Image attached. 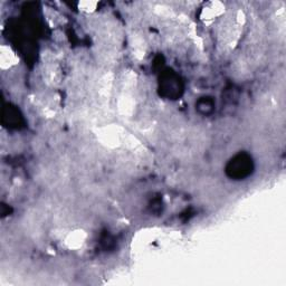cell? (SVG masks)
I'll return each mask as SVG.
<instances>
[{
	"label": "cell",
	"mask_w": 286,
	"mask_h": 286,
	"mask_svg": "<svg viewBox=\"0 0 286 286\" xmlns=\"http://www.w3.org/2000/svg\"><path fill=\"white\" fill-rule=\"evenodd\" d=\"M87 238V234L84 230L77 229L74 231H70L69 234L65 237V245L69 249H79L84 245Z\"/></svg>",
	"instance_id": "7a4b0ae2"
},
{
	"label": "cell",
	"mask_w": 286,
	"mask_h": 286,
	"mask_svg": "<svg viewBox=\"0 0 286 286\" xmlns=\"http://www.w3.org/2000/svg\"><path fill=\"white\" fill-rule=\"evenodd\" d=\"M225 13V6L219 2H212L206 5L200 13V19L205 23L212 22L217 17Z\"/></svg>",
	"instance_id": "6da1fadb"
},
{
	"label": "cell",
	"mask_w": 286,
	"mask_h": 286,
	"mask_svg": "<svg viewBox=\"0 0 286 286\" xmlns=\"http://www.w3.org/2000/svg\"><path fill=\"white\" fill-rule=\"evenodd\" d=\"M99 4L97 2H81L79 4L80 10L84 11V13H93L97 10Z\"/></svg>",
	"instance_id": "277c9868"
},
{
	"label": "cell",
	"mask_w": 286,
	"mask_h": 286,
	"mask_svg": "<svg viewBox=\"0 0 286 286\" xmlns=\"http://www.w3.org/2000/svg\"><path fill=\"white\" fill-rule=\"evenodd\" d=\"M18 59L16 54L11 51L10 47L3 46L2 52H0V65H2L3 69H7L11 66H15L18 64Z\"/></svg>",
	"instance_id": "3957f363"
}]
</instances>
